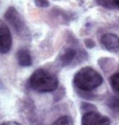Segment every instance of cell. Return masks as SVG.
Segmentation results:
<instances>
[{
	"label": "cell",
	"instance_id": "5b68a950",
	"mask_svg": "<svg viewBox=\"0 0 119 125\" xmlns=\"http://www.w3.org/2000/svg\"><path fill=\"white\" fill-rule=\"evenodd\" d=\"M111 121L107 116L93 110L87 111L82 118V125H110Z\"/></svg>",
	"mask_w": 119,
	"mask_h": 125
},
{
	"label": "cell",
	"instance_id": "6da1fadb",
	"mask_svg": "<svg viewBox=\"0 0 119 125\" xmlns=\"http://www.w3.org/2000/svg\"><path fill=\"white\" fill-rule=\"evenodd\" d=\"M102 83V76L91 66H84L79 69L75 73L73 78L74 87L81 94H88L100 87Z\"/></svg>",
	"mask_w": 119,
	"mask_h": 125
},
{
	"label": "cell",
	"instance_id": "e0dca14e",
	"mask_svg": "<svg viewBox=\"0 0 119 125\" xmlns=\"http://www.w3.org/2000/svg\"><path fill=\"white\" fill-rule=\"evenodd\" d=\"M6 89V87L4 84V83L2 82V80H1V78H0V90H4Z\"/></svg>",
	"mask_w": 119,
	"mask_h": 125
},
{
	"label": "cell",
	"instance_id": "277c9868",
	"mask_svg": "<svg viewBox=\"0 0 119 125\" xmlns=\"http://www.w3.org/2000/svg\"><path fill=\"white\" fill-rule=\"evenodd\" d=\"M4 17L20 38L25 41L31 40V34L30 29L24 18L14 6H9L6 10Z\"/></svg>",
	"mask_w": 119,
	"mask_h": 125
},
{
	"label": "cell",
	"instance_id": "9a60e30c",
	"mask_svg": "<svg viewBox=\"0 0 119 125\" xmlns=\"http://www.w3.org/2000/svg\"><path fill=\"white\" fill-rule=\"evenodd\" d=\"M84 42L86 47L89 49H93L96 46L95 42L91 39H85Z\"/></svg>",
	"mask_w": 119,
	"mask_h": 125
},
{
	"label": "cell",
	"instance_id": "52a82bcc",
	"mask_svg": "<svg viewBox=\"0 0 119 125\" xmlns=\"http://www.w3.org/2000/svg\"><path fill=\"white\" fill-rule=\"evenodd\" d=\"M100 42L107 50L115 54L119 51V36L114 33H106L101 37Z\"/></svg>",
	"mask_w": 119,
	"mask_h": 125
},
{
	"label": "cell",
	"instance_id": "8fae6325",
	"mask_svg": "<svg viewBox=\"0 0 119 125\" xmlns=\"http://www.w3.org/2000/svg\"><path fill=\"white\" fill-rule=\"evenodd\" d=\"M119 72H116L109 78V82H110V85L112 88V90L114 92L118 94H119Z\"/></svg>",
	"mask_w": 119,
	"mask_h": 125
},
{
	"label": "cell",
	"instance_id": "2e32d148",
	"mask_svg": "<svg viewBox=\"0 0 119 125\" xmlns=\"http://www.w3.org/2000/svg\"><path fill=\"white\" fill-rule=\"evenodd\" d=\"M0 125H21L20 123L15 122V121H9V122H6Z\"/></svg>",
	"mask_w": 119,
	"mask_h": 125
},
{
	"label": "cell",
	"instance_id": "7c38bea8",
	"mask_svg": "<svg viewBox=\"0 0 119 125\" xmlns=\"http://www.w3.org/2000/svg\"><path fill=\"white\" fill-rule=\"evenodd\" d=\"M52 125H73V120L68 115H64L58 118Z\"/></svg>",
	"mask_w": 119,
	"mask_h": 125
},
{
	"label": "cell",
	"instance_id": "9c48e42d",
	"mask_svg": "<svg viewBox=\"0 0 119 125\" xmlns=\"http://www.w3.org/2000/svg\"><path fill=\"white\" fill-rule=\"evenodd\" d=\"M52 15L56 17V18H59L60 22L61 24H69L71 21L75 19V14L66 10H62L61 9L55 8L52 10Z\"/></svg>",
	"mask_w": 119,
	"mask_h": 125
},
{
	"label": "cell",
	"instance_id": "ba28073f",
	"mask_svg": "<svg viewBox=\"0 0 119 125\" xmlns=\"http://www.w3.org/2000/svg\"><path fill=\"white\" fill-rule=\"evenodd\" d=\"M16 60L18 64L22 67H29L32 65L33 61L31 53L25 48H21L16 52Z\"/></svg>",
	"mask_w": 119,
	"mask_h": 125
},
{
	"label": "cell",
	"instance_id": "8992f818",
	"mask_svg": "<svg viewBox=\"0 0 119 125\" xmlns=\"http://www.w3.org/2000/svg\"><path fill=\"white\" fill-rule=\"evenodd\" d=\"M13 39L9 28L0 20V53L6 54L12 48Z\"/></svg>",
	"mask_w": 119,
	"mask_h": 125
},
{
	"label": "cell",
	"instance_id": "7a4b0ae2",
	"mask_svg": "<svg viewBox=\"0 0 119 125\" xmlns=\"http://www.w3.org/2000/svg\"><path fill=\"white\" fill-rule=\"evenodd\" d=\"M59 85L57 76L44 69H38L30 75L27 81L28 87L39 93L52 92Z\"/></svg>",
	"mask_w": 119,
	"mask_h": 125
},
{
	"label": "cell",
	"instance_id": "5bb4252c",
	"mask_svg": "<svg viewBox=\"0 0 119 125\" xmlns=\"http://www.w3.org/2000/svg\"><path fill=\"white\" fill-rule=\"evenodd\" d=\"M35 5L39 8H47L49 7L50 5V1H43V0H41V1H34Z\"/></svg>",
	"mask_w": 119,
	"mask_h": 125
},
{
	"label": "cell",
	"instance_id": "30bf717a",
	"mask_svg": "<svg viewBox=\"0 0 119 125\" xmlns=\"http://www.w3.org/2000/svg\"><path fill=\"white\" fill-rule=\"evenodd\" d=\"M97 5L109 10H118L119 8V1H104V0H97L95 1Z\"/></svg>",
	"mask_w": 119,
	"mask_h": 125
},
{
	"label": "cell",
	"instance_id": "4fadbf2b",
	"mask_svg": "<svg viewBox=\"0 0 119 125\" xmlns=\"http://www.w3.org/2000/svg\"><path fill=\"white\" fill-rule=\"evenodd\" d=\"M108 105L111 108L118 111L119 109V97L118 96H111L108 100Z\"/></svg>",
	"mask_w": 119,
	"mask_h": 125
},
{
	"label": "cell",
	"instance_id": "3957f363",
	"mask_svg": "<svg viewBox=\"0 0 119 125\" xmlns=\"http://www.w3.org/2000/svg\"><path fill=\"white\" fill-rule=\"evenodd\" d=\"M86 59V52L79 47L76 39L73 38L69 41V45L63 48L60 51L56 62L61 67H67L75 63H81Z\"/></svg>",
	"mask_w": 119,
	"mask_h": 125
}]
</instances>
